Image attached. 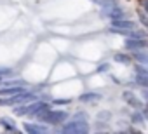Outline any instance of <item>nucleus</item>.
<instances>
[{
  "mask_svg": "<svg viewBox=\"0 0 148 134\" xmlns=\"http://www.w3.org/2000/svg\"><path fill=\"white\" fill-rule=\"evenodd\" d=\"M61 134H89V122L84 113H77L61 131Z\"/></svg>",
  "mask_w": 148,
  "mask_h": 134,
  "instance_id": "obj_1",
  "label": "nucleus"
},
{
  "mask_svg": "<svg viewBox=\"0 0 148 134\" xmlns=\"http://www.w3.org/2000/svg\"><path fill=\"white\" fill-rule=\"evenodd\" d=\"M37 117L44 124H61V122H64L68 118V113L66 111H61V110H44Z\"/></svg>",
  "mask_w": 148,
  "mask_h": 134,
  "instance_id": "obj_2",
  "label": "nucleus"
},
{
  "mask_svg": "<svg viewBox=\"0 0 148 134\" xmlns=\"http://www.w3.org/2000/svg\"><path fill=\"white\" fill-rule=\"evenodd\" d=\"M44 110H49L45 103L42 101H37V103H32V105H26V106H19L16 110V115H38L40 111Z\"/></svg>",
  "mask_w": 148,
  "mask_h": 134,
  "instance_id": "obj_3",
  "label": "nucleus"
},
{
  "mask_svg": "<svg viewBox=\"0 0 148 134\" xmlns=\"http://www.w3.org/2000/svg\"><path fill=\"white\" fill-rule=\"evenodd\" d=\"M35 94H30V92H23V94H18V96H12L9 99H0V105H14V103H30V101H35Z\"/></svg>",
  "mask_w": 148,
  "mask_h": 134,
  "instance_id": "obj_4",
  "label": "nucleus"
},
{
  "mask_svg": "<svg viewBox=\"0 0 148 134\" xmlns=\"http://www.w3.org/2000/svg\"><path fill=\"white\" fill-rule=\"evenodd\" d=\"M103 14L105 16H108V18H112V21L113 19H120L122 16H124V12H122V9L115 4V2H112V4H108V5H103Z\"/></svg>",
  "mask_w": 148,
  "mask_h": 134,
  "instance_id": "obj_5",
  "label": "nucleus"
},
{
  "mask_svg": "<svg viewBox=\"0 0 148 134\" xmlns=\"http://www.w3.org/2000/svg\"><path fill=\"white\" fill-rule=\"evenodd\" d=\"M112 26L119 31H131L136 28V25L132 21H124V19H113L112 21Z\"/></svg>",
  "mask_w": 148,
  "mask_h": 134,
  "instance_id": "obj_6",
  "label": "nucleus"
},
{
  "mask_svg": "<svg viewBox=\"0 0 148 134\" xmlns=\"http://www.w3.org/2000/svg\"><path fill=\"white\" fill-rule=\"evenodd\" d=\"M25 131L28 134H49V129L42 124H25Z\"/></svg>",
  "mask_w": 148,
  "mask_h": 134,
  "instance_id": "obj_7",
  "label": "nucleus"
},
{
  "mask_svg": "<svg viewBox=\"0 0 148 134\" xmlns=\"http://www.w3.org/2000/svg\"><path fill=\"white\" fill-rule=\"evenodd\" d=\"M136 82H138L141 87H146V89H148V72L143 70V68H138V70H136Z\"/></svg>",
  "mask_w": 148,
  "mask_h": 134,
  "instance_id": "obj_8",
  "label": "nucleus"
},
{
  "mask_svg": "<svg viewBox=\"0 0 148 134\" xmlns=\"http://www.w3.org/2000/svg\"><path fill=\"white\" fill-rule=\"evenodd\" d=\"M26 92L23 87H7V89H0V96H7V98H12V96H18V94H23Z\"/></svg>",
  "mask_w": 148,
  "mask_h": 134,
  "instance_id": "obj_9",
  "label": "nucleus"
},
{
  "mask_svg": "<svg viewBox=\"0 0 148 134\" xmlns=\"http://www.w3.org/2000/svg\"><path fill=\"white\" fill-rule=\"evenodd\" d=\"M125 47L127 49H141V47H146V40L143 38H131L125 42Z\"/></svg>",
  "mask_w": 148,
  "mask_h": 134,
  "instance_id": "obj_10",
  "label": "nucleus"
},
{
  "mask_svg": "<svg viewBox=\"0 0 148 134\" xmlns=\"http://www.w3.org/2000/svg\"><path fill=\"white\" fill-rule=\"evenodd\" d=\"M0 125H4L9 131H16V122L9 117H0Z\"/></svg>",
  "mask_w": 148,
  "mask_h": 134,
  "instance_id": "obj_11",
  "label": "nucleus"
},
{
  "mask_svg": "<svg viewBox=\"0 0 148 134\" xmlns=\"http://www.w3.org/2000/svg\"><path fill=\"white\" fill-rule=\"evenodd\" d=\"M124 99H125L129 105H132V106H139V101L134 98V94H132V92H124Z\"/></svg>",
  "mask_w": 148,
  "mask_h": 134,
  "instance_id": "obj_12",
  "label": "nucleus"
},
{
  "mask_svg": "<svg viewBox=\"0 0 148 134\" xmlns=\"http://www.w3.org/2000/svg\"><path fill=\"white\" fill-rule=\"evenodd\" d=\"M99 98H101L99 94H96V92H89V94L80 96V101H92V99H99Z\"/></svg>",
  "mask_w": 148,
  "mask_h": 134,
  "instance_id": "obj_13",
  "label": "nucleus"
},
{
  "mask_svg": "<svg viewBox=\"0 0 148 134\" xmlns=\"http://www.w3.org/2000/svg\"><path fill=\"white\" fill-rule=\"evenodd\" d=\"M134 57H136L139 63L148 64V54H146V52H136V54H134Z\"/></svg>",
  "mask_w": 148,
  "mask_h": 134,
  "instance_id": "obj_14",
  "label": "nucleus"
},
{
  "mask_svg": "<svg viewBox=\"0 0 148 134\" xmlns=\"http://www.w3.org/2000/svg\"><path fill=\"white\" fill-rule=\"evenodd\" d=\"M115 61H119V63H129V57L127 56H122V54H115Z\"/></svg>",
  "mask_w": 148,
  "mask_h": 134,
  "instance_id": "obj_15",
  "label": "nucleus"
},
{
  "mask_svg": "<svg viewBox=\"0 0 148 134\" xmlns=\"http://www.w3.org/2000/svg\"><path fill=\"white\" fill-rule=\"evenodd\" d=\"M139 21H141V23H143V25H145V26L148 28V18H146V16H145L143 12H139Z\"/></svg>",
  "mask_w": 148,
  "mask_h": 134,
  "instance_id": "obj_16",
  "label": "nucleus"
},
{
  "mask_svg": "<svg viewBox=\"0 0 148 134\" xmlns=\"http://www.w3.org/2000/svg\"><path fill=\"white\" fill-rule=\"evenodd\" d=\"M132 120H134V122H139V124H141V122H143V117H141V115H134V117H132Z\"/></svg>",
  "mask_w": 148,
  "mask_h": 134,
  "instance_id": "obj_17",
  "label": "nucleus"
},
{
  "mask_svg": "<svg viewBox=\"0 0 148 134\" xmlns=\"http://www.w3.org/2000/svg\"><path fill=\"white\" fill-rule=\"evenodd\" d=\"M141 5L146 9V12H148V0H141Z\"/></svg>",
  "mask_w": 148,
  "mask_h": 134,
  "instance_id": "obj_18",
  "label": "nucleus"
},
{
  "mask_svg": "<svg viewBox=\"0 0 148 134\" xmlns=\"http://www.w3.org/2000/svg\"><path fill=\"white\" fill-rule=\"evenodd\" d=\"M145 98H146V99H148V91H145Z\"/></svg>",
  "mask_w": 148,
  "mask_h": 134,
  "instance_id": "obj_19",
  "label": "nucleus"
},
{
  "mask_svg": "<svg viewBox=\"0 0 148 134\" xmlns=\"http://www.w3.org/2000/svg\"><path fill=\"white\" fill-rule=\"evenodd\" d=\"M146 117H148V108H146Z\"/></svg>",
  "mask_w": 148,
  "mask_h": 134,
  "instance_id": "obj_20",
  "label": "nucleus"
},
{
  "mask_svg": "<svg viewBox=\"0 0 148 134\" xmlns=\"http://www.w3.org/2000/svg\"><path fill=\"white\" fill-rule=\"evenodd\" d=\"M0 82H2V80H0Z\"/></svg>",
  "mask_w": 148,
  "mask_h": 134,
  "instance_id": "obj_21",
  "label": "nucleus"
}]
</instances>
